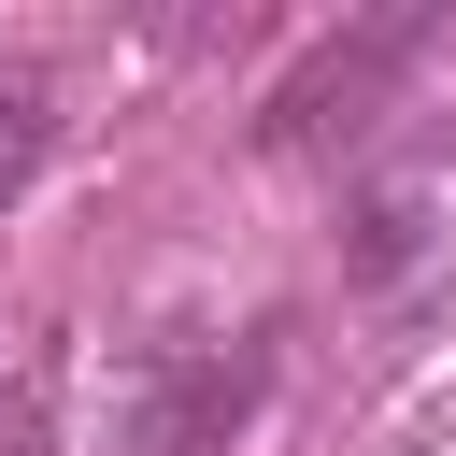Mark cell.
Instances as JSON below:
<instances>
[{
  "label": "cell",
  "mask_w": 456,
  "mask_h": 456,
  "mask_svg": "<svg viewBox=\"0 0 456 456\" xmlns=\"http://www.w3.org/2000/svg\"><path fill=\"white\" fill-rule=\"evenodd\" d=\"M356 256H370L385 285L456 271V142H413V157H385V171L356 185Z\"/></svg>",
  "instance_id": "6da1fadb"
},
{
  "label": "cell",
  "mask_w": 456,
  "mask_h": 456,
  "mask_svg": "<svg viewBox=\"0 0 456 456\" xmlns=\"http://www.w3.org/2000/svg\"><path fill=\"white\" fill-rule=\"evenodd\" d=\"M413 57H428V28H413V14H385V28H356V43H328L314 71H285V86H271V142H314V128H328V100L356 114V100H370L385 71H413Z\"/></svg>",
  "instance_id": "7a4b0ae2"
},
{
  "label": "cell",
  "mask_w": 456,
  "mask_h": 456,
  "mask_svg": "<svg viewBox=\"0 0 456 456\" xmlns=\"http://www.w3.org/2000/svg\"><path fill=\"white\" fill-rule=\"evenodd\" d=\"M43 142H57V86H43L28 57H0V200L43 171Z\"/></svg>",
  "instance_id": "3957f363"
}]
</instances>
